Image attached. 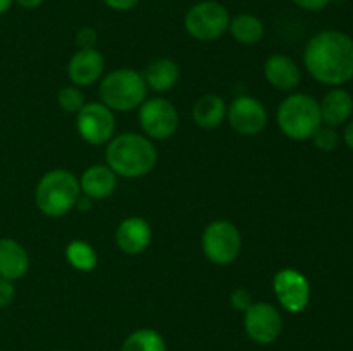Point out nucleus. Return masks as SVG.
<instances>
[{
	"mask_svg": "<svg viewBox=\"0 0 353 351\" xmlns=\"http://www.w3.org/2000/svg\"><path fill=\"white\" fill-rule=\"evenodd\" d=\"M303 62L316 81L343 85L353 78V40L341 31H321L307 43Z\"/></svg>",
	"mask_w": 353,
	"mask_h": 351,
	"instance_id": "1",
	"label": "nucleus"
},
{
	"mask_svg": "<svg viewBox=\"0 0 353 351\" xmlns=\"http://www.w3.org/2000/svg\"><path fill=\"white\" fill-rule=\"evenodd\" d=\"M105 160L116 176L134 179L148 174L155 167L157 150L150 138L137 133H123L109 141Z\"/></svg>",
	"mask_w": 353,
	"mask_h": 351,
	"instance_id": "2",
	"label": "nucleus"
},
{
	"mask_svg": "<svg viewBox=\"0 0 353 351\" xmlns=\"http://www.w3.org/2000/svg\"><path fill=\"white\" fill-rule=\"evenodd\" d=\"M79 181L72 172L64 169H54L41 176L34 191V202L41 213L47 217H62L79 198Z\"/></svg>",
	"mask_w": 353,
	"mask_h": 351,
	"instance_id": "3",
	"label": "nucleus"
},
{
	"mask_svg": "<svg viewBox=\"0 0 353 351\" xmlns=\"http://www.w3.org/2000/svg\"><path fill=\"white\" fill-rule=\"evenodd\" d=\"M321 123L319 102L307 93H293L279 103L278 126L290 140H309L319 129Z\"/></svg>",
	"mask_w": 353,
	"mask_h": 351,
	"instance_id": "4",
	"label": "nucleus"
},
{
	"mask_svg": "<svg viewBox=\"0 0 353 351\" xmlns=\"http://www.w3.org/2000/svg\"><path fill=\"white\" fill-rule=\"evenodd\" d=\"M147 83L143 74L133 69H116L100 83V98L110 110L130 112L147 100Z\"/></svg>",
	"mask_w": 353,
	"mask_h": 351,
	"instance_id": "5",
	"label": "nucleus"
},
{
	"mask_svg": "<svg viewBox=\"0 0 353 351\" xmlns=\"http://www.w3.org/2000/svg\"><path fill=\"white\" fill-rule=\"evenodd\" d=\"M231 16L223 3L216 0L196 2L185 14V30L199 41H214L230 30Z\"/></svg>",
	"mask_w": 353,
	"mask_h": 351,
	"instance_id": "6",
	"label": "nucleus"
},
{
	"mask_svg": "<svg viewBox=\"0 0 353 351\" xmlns=\"http://www.w3.org/2000/svg\"><path fill=\"white\" fill-rule=\"evenodd\" d=\"M202 248L212 264H233L241 251L240 231L230 220H214L203 231Z\"/></svg>",
	"mask_w": 353,
	"mask_h": 351,
	"instance_id": "7",
	"label": "nucleus"
},
{
	"mask_svg": "<svg viewBox=\"0 0 353 351\" xmlns=\"http://www.w3.org/2000/svg\"><path fill=\"white\" fill-rule=\"evenodd\" d=\"M140 124L147 138L168 140L179 126V116L176 107L169 100L155 96L145 100L140 105Z\"/></svg>",
	"mask_w": 353,
	"mask_h": 351,
	"instance_id": "8",
	"label": "nucleus"
},
{
	"mask_svg": "<svg viewBox=\"0 0 353 351\" xmlns=\"http://www.w3.org/2000/svg\"><path fill=\"white\" fill-rule=\"evenodd\" d=\"M78 133L86 143L103 145L112 140L116 131V117L102 102H90L81 107L76 117Z\"/></svg>",
	"mask_w": 353,
	"mask_h": 351,
	"instance_id": "9",
	"label": "nucleus"
},
{
	"mask_svg": "<svg viewBox=\"0 0 353 351\" xmlns=\"http://www.w3.org/2000/svg\"><path fill=\"white\" fill-rule=\"evenodd\" d=\"M245 332L254 343L272 344L279 337L283 329V319L278 308L271 303H252L248 310H245L243 317Z\"/></svg>",
	"mask_w": 353,
	"mask_h": 351,
	"instance_id": "10",
	"label": "nucleus"
},
{
	"mask_svg": "<svg viewBox=\"0 0 353 351\" xmlns=\"http://www.w3.org/2000/svg\"><path fill=\"white\" fill-rule=\"evenodd\" d=\"M276 296L283 308L290 313H300L310 301V284L302 272L295 268H283L272 281Z\"/></svg>",
	"mask_w": 353,
	"mask_h": 351,
	"instance_id": "11",
	"label": "nucleus"
},
{
	"mask_svg": "<svg viewBox=\"0 0 353 351\" xmlns=\"http://www.w3.org/2000/svg\"><path fill=\"white\" fill-rule=\"evenodd\" d=\"M228 120L238 134L255 136L268 124V110L257 98L241 95L228 107Z\"/></svg>",
	"mask_w": 353,
	"mask_h": 351,
	"instance_id": "12",
	"label": "nucleus"
},
{
	"mask_svg": "<svg viewBox=\"0 0 353 351\" xmlns=\"http://www.w3.org/2000/svg\"><path fill=\"white\" fill-rule=\"evenodd\" d=\"M105 61L97 48H79L68 65L69 79L76 86H90L103 74Z\"/></svg>",
	"mask_w": 353,
	"mask_h": 351,
	"instance_id": "13",
	"label": "nucleus"
},
{
	"mask_svg": "<svg viewBox=\"0 0 353 351\" xmlns=\"http://www.w3.org/2000/svg\"><path fill=\"white\" fill-rule=\"evenodd\" d=\"M152 240L150 226L141 217H128L117 226L116 243L121 251L128 255H138L147 250Z\"/></svg>",
	"mask_w": 353,
	"mask_h": 351,
	"instance_id": "14",
	"label": "nucleus"
},
{
	"mask_svg": "<svg viewBox=\"0 0 353 351\" xmlns=\"http://www.w3.org/2000/svg\"><path fill=\"white\" fill-rule=\"evenodd\" d=\"M264 74L269 85L278 89H293L300 85L302 72L299 64L292 57L283 54H274L265 61Z\"/></svg>",
	"mask_w": 353,
	"mask_h": 351,
	"instance_id": "15",
	"label": "nucleus"
},
{
	"mask_svg": "<svg viewBox=\"0 0 353 351\" xmlns=\"http://www.w3.org/2000/svg\"><path fill=\"white\" fill-rule=\"evenodd\" d=\"M30 268V257L23 244L10 237L0 240V277L7 281L21 279Z\"/></svg>",
	"mask_w": 353,
	"mask_h": 351,
	"instance_id": "16",
	"label": "nucleus"
},
{
	"mask_svg": "<svg viewBox=\"0 0 353 351\" xmlns=\"http://www.w3.org/2000/svg\"><path fill=\"white\" fill-rule=\"evenodd\" d=\"M117 186V176L109 165H92L83 172L79 188L85 196L92 200H103L114 193Z\"/></svg>",
	"mask_w": 353,
	"mask_h": 351,
	"instance_id": "17",
	"label": "nucleus"
},
{
	"mask_svg": "<svg viewBox=\"0 0 353 351\" xmlns=\"http://www.w3.org/2000/svg\"><path fill=\"white\" fill-rule=\"evenodd\" d=\"M228 116V105L219 95L207 93L193 105V120L202 129H216Z\"/></svg>",
	"mask_w": 353,
	"mask_h": 351,
	"instance_id": "18",
	"label": "nucleus"
},
{
	"mask_svg": "<svg viewBox=\"0 0 353 351\" xmlns=\"http://www.w3.org/2000/svg\"><path fill=\"white\" fill-rule=\"evenodd\" d=\"M321 107V119L327 124V126H340V124L347 123L350 119L353 112V98L350 93L345 89H331L326 93L323 102L319 103Z\"/></svg>",
	"mask_w": 353,
	"mask_h": 351,
	"instance_id": "19",
	"label": "nucleus"
},
{
	"mask_svg": "<svg viewBox=\"0 0 353 351\" xmlns=\"http://www.w3.org/2000/svg\"><path fill=\"white\" fill-rule=\"evenodd\" d=\"M179 78V67L171 58H157L143 72V79L154 92H168Z\"/></svg>",
	"mask_w": 353,
	"mask_h": 351,
	"instance_id": "20",
	"label": "nucleus"
},
{
	"mask_svg": "<svg viewBox=\"0 0 353 351\" xmlns=\"http://www.w3.org/2000/svg\"><path fill=\"white\" fill-rule=\"evenodd\" d=\"M231 36L243 45H254L264 38L265 28L264 23L259 19L254 14H238V16L231 17L230 30Z\"/></svg>",
	"mask_w": 353,
	"mask_h": 351,
	"instance_id": "21",
	"label": "nucleus"
},
{
	"mask_svg": "<svg viewBox=\"0 0 353 351\" xmlns=\"http://www.w3.org/2000/svg\"><path fill=\"white\" fill-rule=\"evenodd\" d=\"M121 351H165V341L157 330L138 329L126 337Z\"/></svg>",
	"mask_w": 353,
	"mask_h": 351,
	"instance_id": "22",
	"label": "nucleus"
},
{
	"mask_svg": "<svg viewBox=\"0 0 353 351\" xmlns=\"http://www.w3.org/2000/svg\"><path fill=\"white\" fill-rule=\"evenodd\" d=\"M65 258L79 272H90L97 267V251L86 241H71L65 248Z\"/></svg>",
	"mask_w": 353,
	"mask_h": 351,
	"instance_id": "23",
	"label": "nucleus"
},
{
	"mask_svg": "<svg viewBox=\"0 0 353 351\" xmlns=\"http://www.w3.org/2000/svg\"><path fill=\"white\" fill-rule=\"evenodd\" d=\"M59 105L65 110V112H72V114H78L81 110V107L85 105V96L83 93L79 92L78 88L74 86H65L59 92Z\"/></svg>",
	"mask_w": 353,
	"mask_h": 351,
	"instance_id": "24",
	"label": "nucleus"
},
{
	"mask_svg": "<svg viewBox=\"0 0 353 351\" xmlns=\"http://www.w3.org/2000/svg\"><path fill=\"white\" fill-rule=\"evenodd\" d=\"M314 143L319 150L323 151H333L338 145V134L336 131L331 127H319L312 136Z\"/></svg>",
	"mask_w": 353,
	"mask_h": 351,
	"instance_id": "25",
	"label": "nucleus"
},
{
	"mask_svg": "<svg viewBox=\"0 0 353 351\" xmlns=\"http://www.w3.org/2000/svg\"><path fill=\"white\" fill-rule=\"evenodd\" d=\"M97 43V31L90 26L79 28L76 33V45L79 48H95Z\"/></svg>",
	"mask_w": 353,
	"mask_h": 351,
	"instance_id": "26",
	"label": "nucleus"
},
{
	"mask_svg": "<svg viewBox=\"0 0 353 351\" xmlns=\"http://www.w3.org/2000/svg\"><path fill=\"white\" fill-rule=\"evenodd\" d=\"M231 305H233L236 310H240V312H245V310H248L252 306L250 292H248L247 289H243V288L234 289L233 295H231Z\"/></svg>",
	"mask_w": 353,
	"mask_h": 351,
	"instance_id": "27",
	"label": "nucleus"
},
{
	"mask_svg": "<svg viewBox=\"0 0 353 351\" xmlns=\"http://www.w3.org/2000/svg\"><path fill=\"white\" fill-rule=\"evenodd\" d=\"M14 296H16V289H14L12 281L0 277V308H6L12 303Z\"/></svg>",
	"mask_w": 353,
	"mask_h": 351,
	"instance_id": "28",
	"label": "nucleus"
},
{
	"mask_svg": "<svg viewBox=\"0 0 353 351\" xmlns=\"http://www.w3.org/2000/svg\"><path fill=\"white\" fill-rule=\"evenodd\" d=\"M330 2L331 0H293L296 7L303 10H310V12H319V10L326 9Z\"/></svg>",
	"mask_w": 353,
	"mask_h": 351,
	"instance_id": "29",
	"label": "nucleus"
},
{
	"mask_svg": "<svg viewBox=\"0 0 353 351\" xmlns=\"http://www.w3.org/2000/svg\"><path fill=\"white\" fill-rule=\"evenodd\" d=\"M109 9L119 10V12H126V10L134 9L140 0H102Z\"/></svg>",
	"mask_w": 353,
	"mask_h": 351,
	"instance_id": "30",
	"label": "nucleus"
},
{
	"mask_svg": "<svg viewBox=\"0 0 353 351\" xmlns=\"http://www.w3.org/2000/svg\"><path fill=\"white\" fill-rule=\"evenodd\" d=\"M14 2L19 7H23V9H37V7H40L45 0H14Z\"/></svg>",
	"mask_w": 353,
	"mask_h": 351,
	"instance_id": "31",
	"label": "nucleus"
},
{
	"mask_svg": "<svg viewBox=\"0 0 353 351\" xmlns=\"http://www.w3.org/2000/svg\"><path fill=\"white\" fill-rule=\"evenodd\" d=\"M345 143L353 150V120L348 124L347 129H345Z\"/></svg>",
	"mask_w": 353,
	"mask_h": 351,
	"instance_id": "32",
	"label": "nucleus"
},
{
	"mask_svg": "<svg viewBox=\"0 0 353 351\" xmlns=\"http://www.w3.org/2000/svg\"><path fill=\"white\" fill-rule=\"evenodd\" d=\"M12 3H14V0H0V16H2V14H6L7 10L12 7Z\"/></svg>",
	"mask_w": 353,
	"mask_h": 351,
	"instance_id": "33",
	"label": "nucleus"
},
{
	"mask_svg": "<svg viewBox=\"0 0 353 351\" xmlns=\"http://www.w3.org/2000/svg\"><path fill=\"white\" fill-rule=\"evenodd\" d=\"M61 351H64V350H61Z\"/></svg>",
	"mask_w": 353,
	"mask_h": 351,
	"instance_id": "34",
	"label": "nucleus"
}]
</instances>
